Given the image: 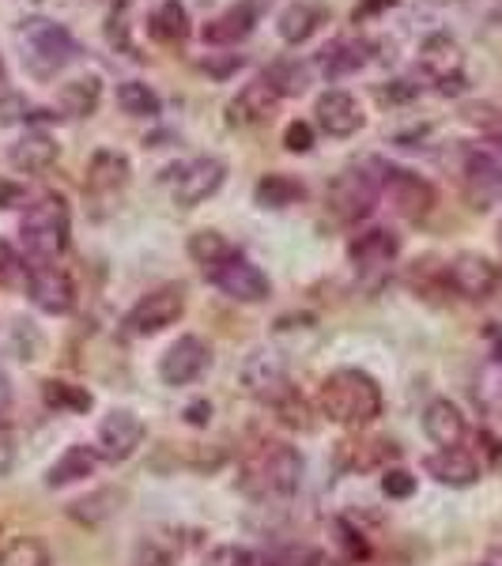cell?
Returning <instances> with one entry per match:
<instances>
[{
  "mask_svg": "<svg viewBox=\"0 0 502 566\" xmlns=\"http://www.w3.org/2000/svg\"><path fill=\"white\" fill-rule=\"evenodd\" d=\"M317 412L336 427H367L381 416V389L363 370H333L317 389Z\"/></svg>",
  "mask_w": 502,
  "mask_h": 566,
  "instance_id": "6da1fadb",
  "label": "cell"
},
{
  "mask_svg": "<svg viewBox=\"0 0 502 566\" xmlns=\"http://www.w3.org/2000/svg\"><path fill=\"white\" fill-rule=\"evenodd\" d=\"M303 483V453L287 442H269L242 464V491L253 499H287Z\"/></svg>",
  "mask_w": 502,
  "mask_h": 566,
  "instance_id": "7a4b0ae2",
  "label": "cell"
},
{
  "mask_svg": "<svg viewBox=\"0 0 502 566\" xmlns=\"http://www.w3.org/2000/svg\"><path fill=\"white\" fill-rule=\"evenodd\" d=\"M69 205L57 193H42L39 200L27 205V212L20 219V234L27 245V258L34 264H57V258L69 245Z\"/></svg>",
  "mask_w": 502,
  "mask_h": 566,
  "instance_id": "3957f363",
  "label": "cell"
},
{
  "mask_svg": "<svg viewBox=\"0 0 502 566\" xmlns=\"http://www.w3.org/2000/svg\"><path fill=\"white\" fill-rule=\"evenodd\" d=\"M15 39H20V50H23V65L34 80H53L61 69H69L80 53L76 39H72L65 27L42 20V15L27 20L20 31H15Z\"/></svg>",
  "mask_w": 502,
  "mask_h": 566,
  "instance_id": "277c9868",
  "label": "cell"
},
{
  "mask_svg": "<svg viewBox=\"0 0 502 566\" xmlns=\"http://www.w3.org/2000/svg\"><path fill=\"white\" fill-rule=\"evenodd\" d=\"M381 193V175H367L363 167H348L341 170L325 189V205L341 223H359L374 212Z\"/></svg>",
  "mask_w": 502,
  "mask_h": 566,
  "instance_id": "5b68a950",
  "label": "cell"
},
{
  "mask_svg": "<svg viewBox=\"0 0 502 566\" xmlns=\"http://www.w3.org/2000/svg\"><path fill=\"white\" fill-rule=\"evenodd\" d=\"M181 314H186V291H181L178 283H167V287H159V291H148V295L129 310L125 333L155 336V333H163V328L175 325Z\"/></svg>",
  "mask_w": 502,
  "mask_h": 566,
  "instance_id": "8992f818",
  "label": "cell"
},
{
  "mask_svg": "<svg viewBox=\"0 0 502 566\" xmlns=\"http://www.w3.org/2000/svg\"><path fill=\"white\" fill-rule=\"evenodd\" d=\"M239 381L242 389L250 392L253 400H261V405H272L276 408L280 400L291 392V378H287V363L280 359L276 352H253L245 355V363L239 367Z\"/></svg>",
  "mask_w": 502,
  "mask_h": 566,
  "instance_id": "52a82bcc",
  "label": "cell"
},
{
  "mask_svg": "<svg viewBox=\"0 0 502 566\" xmlns=\"http://www.w3.org/2000/svg\"><path fill=\"white\" fill-rule=\"evenodd\" d=\"M208 280L223 291L234 303H264L269 298V276L253 261H245L242 253H231L227 261H219L216 269H208Z\"/></svg>",
  "mask_w": 502,
  "mask_h": 566,
  "instance_id": "ba28073f",
  "label": "cell"
},
{
  "mask_svg": "<svg viewBox=\"0 0 502 566\" xmlns=\"http://www.w3.org/2000/svg\"><path fill=\"white\" fill-rule=\"evenodd\" d=\"M381 170V189H386L389 205H394L397 216L405 219H423L435 208V186L427 178L412 175V170L400 167H378Z\"/></svg>",
  "mask_w": 502,
  "mask_h": 566,
  "instance_id": "9c48e42d",
  "label": "cell"
},
{
  "mask_svg": "<svg viewBox=\"0 0 502 566\" xmlns=\"http://www.w3.org/2000/svg\"><path fill=\"white\" fill-rule=\"evenodd\" d=\"M223 178H227V167H223V159H216V155H200V159H189L186 167L175 170V205L197 208L200 200H208V197L219 193Z\"/></svg>",
  "mask_w": 502,
  "mask_h": 566,
  "instance_id": "30bf717a",
  "label": "cell"
},
{
  "mask_svg": "<svg viewBox=\"0 0 502 566\" xmlns=\"http://www.w3.org/2000/svg\"><path fill=\"white\" fill-rule=\"evenodd\" d=\"M144 442V419L129 408H114L98 423V458L106 461H129Z\"/></svg>",
  "mask_w": 502,
  "mask_h": 566,
  "instance_id": "8fae6325",
  "label": "cell"
},
{
  "mask_svg": "<svg viewBox=\"0 0 502 566\" xmlns=\"http://www.w3.org/2000/svg\"><path fill=\"white\" fill-rule=\"evenodd\" d=\"M27 291H31V303L45 314H69L72 303H76L72 276L57 264H31L27 269Z\"/></svg>",
  "mask_w": 502,
  "mask_h": 566,
  "instance_id": "7c38bea8",
  "label": "cell"
},
{
  "mask_svg": "<svg viewBox=\"0 0 502 566\" xmlns=\"http://www.w3.org/2000/svg\"><path fill=\"white\" fill-rule=\"evenodd\" d=\"M461 189H464V200L469 208L477 212H488V208L502 205V163H495L491 155H480L472 151L464 159V170H461Z\"/></svg>",
  "mask_w": 502,
  "mask_h": 566,
  "instance_id": "4fadbf2b",
  "label": "cell"
},
{
  "mask_svg": "<svg viewBox=\"0 0 502 566\" xmlns=\"http://www.w3.org/2000/svg\"><path fill=\"white\" fill-rule=\"evenodd\" d=\"M208 363H212V352H208V344L200 336H178L159 359V378L167 386H189L208 370Z\"/></svg>",
  "mask_w": 502,
  "mask_h": 566,
  "instance_id": "5bb4252c",
  "label": "cell"
},
{
  "mask_svg": "<svg viewBox=\"0 0 502 566\" xmlns=\"http://www.w3.org/2000/svg\"><path fill=\"white\" fill-rule=\"evenodd\" d=\"M419 65L438 80V91H442V95H458V91H464L461 50L450 34H431V39L423 42V50H419Z\"/></svg>",
  "mask_w": 502,
  "mask_h": 566,
  "instance_id": "9a60e30c",
  "label": "cell"
},
{
  "mask_svg": "<svg viewBox=\"0 0 502 566\" xmlns=\"http://www.w3.org/2000/svg\"><path fill=\"white\" fill-rule=\"evenodd\" d=\"M446 283H450L458 295L480 303V298H488L491 291L499 287V269L488 258H480V253H461V258H453L450 269H446Z\"/></svg>",
  "mask_w": 502,
  "mask_h": 566,
  "instance_id": "2e32d148",
  "label": "cell"
},
{
  "mask_svg": "<svg viewBox=\"0 0 502 566\" xmlns=\"http://www.w3.org/2000/svg\"><path fill=\"white\" fill-rule=\"evenodd\" d=\"M314 114H317V125H322L328 136H336V140L355 136L363 129V109L348 91H325V95L317 98Z\"/></svg>",
  "mask_w": 502,
  "mask_h": 566,
  "instance_id": "e0dca14e",
  "label": "cell"
},
{
  "mask_svg": "<svg viewBox=\"0 0 502 566\" xmlns=\"http://www.w3.org/2000/svg\"><path fill=\"white\" fill-rule=\"evenodd\" d=\"M276 103H280L276 87L261 76V80H253V84H245L239 91V98H231V106H227V122L231 125H258V122H264V117H272Z\"/></svg>",
  "mask_w": 502,
  "mask_h": 566,
  "instance_id": "ac0fdd59",
  "label": "cell"
},
{
  "mask_svg": "<svg viewBox=\"0 0 502 566\" xmlns=\"http://www.w3.org/2000/svg\"><path fill=\"white\" fill-rule=\"evenodd\" d=\"M423 469L431 472L438 483H446V488H472V483L480 480V464L472 458L469 450H461V446H453V450H438L431 458L423 461Z\"/></svg>",
  "mask_w": 502,
  "mask_h": 566,
  "instance_id": "d6986e66",
  "label": "cell"
},
{
  "mask_svg": "<svg viewBox=\"0 0 502 566\" xmlns=\"http://www.w3.org/2000/svg\"><path fill=\"white\" fill-rule=\"evenodd\" d=\"M253 23H258V12H253L250 0H242V4L227 8L223 15L208 20V23H205V31H200V34H205V42H208V45H234V42L250 39V34H253Z\"/></svg>",
  "mask_w": 502,
  "mask_h": 566,
  "instance_id": "ffe728a7",
  "label": "cell"
},
{
  "mask_svg": "<svg viewBox=\"0 0 502 566\" xmlns=\"http://www.w3.org/2000/svg\"><path fill=\"white\" fill-rule=\"evenodd\" d=\"M464 416L458 405H450V400H431L423 412V434L431 438L435 446H442V450H453V446H461L464 438Z\"/></svg>",
  "mask_w": 502,
  "mask_h": 566,
  "instance_id": "44dd1931",
  "label": "cell"
},
{
  "mask_svg": "<svg viewBox=\"0 0 502 566\" xmlns=\"http://www.w3.org/2000/svg\"><path fill=\"white\" fill-rule=\"evenodd\" d=\"M57 144H53V136L45 133H27L20 140L12 144V151H8V163H12L20 175H42V170H50L53 163H57Z\"/></svg>",
  "mask_w": 502,
  "mask_h": 566,
  "instance_id": "7402d4cb",
  "label": "cell"
},
{
  "mask_svg": "<svg viewBox=\"0 0 502 566\" xmlns=\"http://www.w3.org/2000/svg\"><path fill=\"white\" fill-rule=\"evenodd\" d=\"M129 181V159L117 151H95L87 163V193L91 197H109Z\"/></svg>",
  "mask_w": 502,
  "mask_h": 566,
  "instance_id": "603a6c76",
  "label": "cell"
},
{
  "mask_svg": "<svg viewBox=\"0 0 502 566\" xmlns=\"http://www.w3.org/2000/svg\"><path fill=\"white\" fill-rule=\"evenodd\" d=\"M148 39L159 45H186L189 39V12L181 0H163L159 8L148 15Z\"/></svg>",
  "mask_w": 502,
  "mask_h": 566,
  "instance_id": "cb8c5ba5",
  "label": "cell"
},
{
  "mask_svg": "<svg viewBox=\"0 0 502 566\" xmlns=\"http://www.w3.org/2000/svg\"><path fill=\"white\" fill-rule=\"evenodd\" d=\"M397 250H400V242H397V234L394 231H367V234H359V239L352 242V261H355V269H363V272H370V269H386L389 261L397 258Z\"/></svg>",
  "mask_w": 502,
  "mask_h": 566,
  "instance_id": "d4e9b609",
  "label": "cell"
},
{
  "mask_svg": "<svg viewBox=\"0 0 502 566\" xmlns=\"http://www.w3.org/2000/svg\"><path fill=\"white\" fill-rule=\"evenodd\" d=\"M370 61V45L355 39H336L322 50V72L328 80H344L352 72H359Z\"/></svg>",
  "mask_w": 502,
  "mask_h": 566,
  "instance_id": "484cf974",
  "label": "cell"
},
{
  "mask_svg": "<svg viewBox=\"0 0 502 566\" xmlns=\"http://www.w3.org/2000/svg\"><path fill=\"white\" fill-rule=\"evenodd\" d=\"M95 464H98L95 446H69V450L53 461L50 476H45V488H69V483H80L95 472Z\"/></svg>",
  "mask_w": 502,
  "mask_h": 566,
  "instance_id": "4316f807",
  "label": "cell"
},
{
  "mask_svg": "<svg viewBox=\"0 0 502 566\" xmlns=\"http://www.w3.org/2000/svg\"><path fill=\"white\" fill-rule=\"evenodd\" d=\"M322 20H325V12L322 8H314V4H287L284 12H280V39H284L287 45H299V42H306L310 34L322 27Z\"/></svg>",
  "mask_w": 502,
  "mask_h": 566,
  "instance_id": "83f0119b",
  "label": "cell"
},
{
  "mask_svg": "<svg viewBox=\"0 0 502 566\" xmlns=\"http://www.w3.org/2000/svg\"><path fill=\"white\" fill-rule=\"evenodd\" d=\"M253 197H258L261 208H291L306 197V186L291 175H264L258 189H253Z\"/></svg>",
  "mask_w": 502,
  "mask_h": 566,
  "instance_id": "f1b7e54d",
  "label": "cell"
},
{
  "mask_svg": "<svg viewBox=\"0 0 502 566\" xmlns=\"http://www.w3.org/2000/svg\"><path fill=\"white\" fill-rule=\"evenodd\" d=\"M98 98H103L98 76L72 80V84L61 87V106H65V114H72V117H91L98 109Z\"/></svg>",
  "mask_w": 502,
  "mask_h": 566,
  "instance_id": "f546056e",
  "label": "cell"
},
{
  "mask_svg": "<svg viewBox=\"0 0 502 566\" xmlns=\"http://www.w3.org/2000/svg\"><path fill=\"white\" fill-rule=\"evenodd\" d=\"M122 502H125V491L103 488V491H95L91 499H80L69 514L76 517V522H84V525H98V522H106L109 514H117V510H122Z\"/></svg>",
  "mask_w": 502,
  "mask_h": 566,
  "instance_id": "4dcf8cb0",
  "label": "cell"
},
{
  "mask_svg": "<svg viewBox=\"0 0 502 566\" xmlns=\"http://www.w3.org/2000/svg\"><path fill=\"white\" fill-rule=\"evenodd\" d=\"M117 106L129 117H155L163 109L159 95H155L148 84H140V80H125V84L117 87Z\"/></svg>",
  "mask_w": 502,
  "mask_h": 566,
  "instance_id": "1f68e13d",
  "label": "cell"
},
{
  "mask_svg": "<svg viewBox=\"0 0 502 566\" xmlns=\"http://www.w3.org/2000/svg\"><path fill=\"white\" fill-rule=\"evenodd\" d=\"M234 253V245L223 239L219 231H197L194 239H189V258H194L200 269H216L219 261H227Z\"/></svg>",
  "mask_w": 502,
  "mask_h": 566,
  "instance_id": "d6a6232c",
  "label": "cell"
},
{
  "mask_svg": "<svg viewBox=\"0 0 502 566\" xmlns=\"http://www.w3.org/2000/svg\"><path fill=\"white\" fill-rule=\"evenodd\" d=\"M42 397H45V405L61 408V412H87V408H91V392L87 389L72 386V381H57V378L42 381Z\"/></svg>",
  "mask_w": 502,
  "mask_h": 566,
  "instance_id": "836d02e7",
  "label": "cell"
},
{
  "mask_svg": "<svg viewBox=\"0 0 502 566\" xmlns=\"http://www.w3.org/2000/svg\"><path fill=\"white\" fill-rule=\"evenodd\" d=\"M0 566H53V563L42 541H34V536H15V541H8L4 552H0Z\"/></svg>",
  "mask_w": 502,
  "mask_h": 566,
  "instance_id": "e575fe53",
  "label": "cell"
},
{
  "mask_svg": "<svg viewBox=\"0 0 502 566\" xmlns=\"http://www.w3.org/2000/svg\"><path fill=\"white\" fill-rule=\"evenodd\" d=\"M264 80H269L272 87H276L280 98L287 95H303L306 84H310V69L299 65V61H276L269 72H264Z\"/></svg>",
  "mask_w": 502,
  "mask_h": 566,
  "instance_id": "d590c367",
  "label": "cell"
},
{
  "mask_svg": "<svg viewBox=\"0 0 502 566\" xmlns=\"http://www.w3.org/2000/svg\"><path fill=\"white\" fill-rule=\"evenodd\" d=\"M341 458H348L352 469H378L386 458H397L394 442H341Z\"/></svg>",
  "mask_w": 502,
  "mask_h": 566,
  "instance_id": "8d00e7d4",
  "label": "cell"
},
{
  "mask_svg": "<svg viewBox=\"0 0 502 566\" xmlns=\"http://www.w3.org/2000/svg\"><path fill=\"white\" fill-rule=\"evenodd\" d=\"M328 533H333L336 547L344 552V559H352V563L355 559H367V541H363V536L355 533L348 522H341V517H336V522H328Z\"/></svg>",
  "mask_w": 502,
  "mask_h": 566,
  "instance_id": "74e56055",
  "label": "cell"
},
{
  "mask_svg": "<svg viewBox=\"0 0 502 566\" xmlns=\"http://www.w3.org/2000/svg\"><path fill=\"white\" fill-rule=\"evenodd\" d=\"M477 397H480V405L488 408V412L502 416V363H495V367H491V370L480 378Z\"/></svg>",
  "mask_w": 502,
  "mask_h": 566,
  "instance_id": "f35d334b",
  "label": "cell"
},
{
  "mask_svg": "<svg viewBox=\"0 0 502 566\" xmlns=\"http://www.w3.org/2000/svg\"><path fill=\"white\" fill-rule=\"evenodd\" d=\"M461 117L469 125H477V129H483V133H499L502 129V109L491 106V103H469L461 109Z\"/></svg>",
  "mask_w": 502,
  "mask_h": 566,
  "instance_id": "ab89813d",
  "label": "cell"
},
{
  "mask_svg": "<svg viewBox=\"0 0 502 566\" xmlns=\"http://www.w3.org/2000/svg\"><path fill=\"white\" fill-rule=\"evenodd\" d=\"M276 412H280V419H284L287 427H299V431H310V427H314V423H310V408H306V400L299 397L295 389H291L287 397L280 400Z\"/></svg>",
  "mask_w": 502,
  "mask_h": 566,
  "instance_id": "60d3db41",
  "label": "cell"
},
{
  "mask_svg": "<svg viewBox=\"0 0 502 566\" xmlns=\"http://www.w3.org/2000/svg\"><path fill=\"white\" fill-rule=\"evenodd\" d=\"M381 491H386L389 499H412L416 495V476L405 469H389L386 476H381Z\"/></svg>",
  "mask_w": 502,
  "mask_h": 566,
  "instance_id": "b9f144b4",
  "label": "cell"
},
{
  "mask_svg": "<svg viewBox=\"0 0 502 566\" xmlns=\"http://www.w3.org/2000/svg\"><path fill=\"white\" fill-rule=\"evenodd\" d=\"M20 276H23L20 253H15L8 242H0V287H12V283H20Z\"/></svg>",
  "mask_w": 502,
  "mask_h": 566,
  "instance_id": "7bdbcfd3",
  "label": "cell"
},
{
  "mask_svg": "<svg viewBox=\"0 0 502 566\" xmlns=\"http://www.w3.org/2000/svg\"><path fill=\"white\" fill-rule=\"evenodd\" d=\"M284 148L295 151V155L310 151V148H314V129H310L306 122H291L287 133H284Z\"/></svg>",
  "mask_w": 502,
  "mask_h": 566,
  "instance_id": "ee69618b",
  "label": "cell"
},
{
  "mask_svg": "<svg viewBox=\"0 0 502 566\" xmlns=\"http://www.w3.org/2000/svg\"><path fill=\"white\" fill-rule=\"evenodd\" d=\"M245 559H250V552H242V547H234V544H223L208 552L205 566H245Z\"/></svg>",
  "mask_w": 502,
  "mask_h": 566,
  "instance_id": "f6af8a7d",
  "label": "cell"
},
{
  "mask_svg": "<svg viewBox=\"0 0 502 566\" xmlns=\"http://www.w3.org/2000/svg\"><path fill=\"white\" fill-rule=\"evenodd\" d=\"M472 15L480 20H491V23H502V0H464Z\"/></svg>",
  "mask_w": 502,
  "mask_h": 566,
  "instance_id": "bcb514c9",
  "label": "cell"
},
{
  "mask_svg": "<svg viewBox=\"0 0 502 566\" xmlns=\"http://www.w3.org/2000/svg\"><path fill=\"white\" fill-rule=\"evenodd\" d=\"M15 464V438L8 427H0V476H8Z\"/></svg>",
  "mask_w": 502,
  "mask_h": 566,
  "instance_id": "7dc6e473",
  "label": "cell"
},
{
  "mask_svg": "<svg viewBox=\"0 0 502 566\" xmlns=\"http://www.w3.org/2000/svg\"><path fill=\"white\" fill-rule=\"evenodd\" d=\"M394 4H397V0H363V4H355L352 20H355V23H367L370 15L386 12V8H394Z\"/></svg>",
  "mask_w": 502,
  "mask_h": 566,
  "instance_id": "c3c4849f",
  "label": "cell"
},
{
  "mask_svg": "<svg viewBox=\"0 0 502 566\" xmlns=\"http://www.w3.org/2000/svg\"><path fill=\"white\" fill-rule=\"evenodd\" d=\"M133 566H175V563H170L155 544H140V547H136V563Z\"/></svg>",
  "mask_w": 502,
  "mask_h": 566,
  "instance_id": "681fc988",
  "label": "cell"
},
{
  "mask_svg": "<svg viewBox=\"0 0 502 566\" xmlns=\"http://www.w3.org/2000/svg\"><path fill=\"white\" fill-rule=\"evenodd\" d=\"M208 419H212V405H208V400H194V405L186 408L189 427H208Z\"/></svg>",
  "mask_w": 502,
  "mask_h": 566,
  "instance_id": "f907efd6",
  "label": "cell"
},
{
  "mask_svg": "<svg viewBox=\"0 0 502 566\" xmlns=\"http://www.w3.org/2000/svg\"><path fill=\"white\" fill-rule=\"evenodd\" d=\"M416 87H378V98L381 103H400V98H412Z\"/></svg>",
  "mask_w": 502,
  "mask_h": 566,
  "instance_id": "816d5d0a",
  "label": "cell"
},
{
  "mask_svg": "<svg viewBox=\"0 0 502 566\" xmlns=\"http://www.w3.org/2000/svg\"><path fill=\"white\" fill-rule=\"evenodd\" d=\"M12 205H20V189L0 181V208H12Z\"/></svg>",
  "mask_w": 502,
  "mask_h": 566,
  "instance_id": "f5cc1de1",
  "label": "cell"
},
{
  "mask_svg": "<svg viewBox=\"0 0 502 566\" xmlns=\"http://www.w3.org/2000/svg\"><path fill=\"white\" fill-rule=\"evenodd\" d=\"M8 400H12V386H8V374L0 370V408H8Z\"/></svg>",
  "mask_w": 502,
  "mask_h": 566,
  "instance_id": "db71d44e",
  "label": "cell"
},
{
  "mask_svg": "<svg viewBox=\"0 0 502 566\" xmlns=\"http://www.w3.org/2000/svg\"><path fill=\"white\" fill-rule=\"evenodd\" d=\"M483 566H502V547H491L488 559H483Z\"/></svg>",
  "mask_w": 502,
  "mask_h": 566,
  "instance_id": "11a10c76",
  "label": "cell"
},
{
  "mask_svg": "<svg viewBox=\"0 0 502 566\" xmlns=\"http://www.w3.org/2000/svg\"><path fill=\"white\" fill-rule=\"evenodd\" d=\"M499 245H502V223H499Z\"/></svg>",
  "mask_w": 502,
  "mask_h": 566,
  "instance_id": "9f6ffc18",
  "label": "cell"
}]
</instances>
